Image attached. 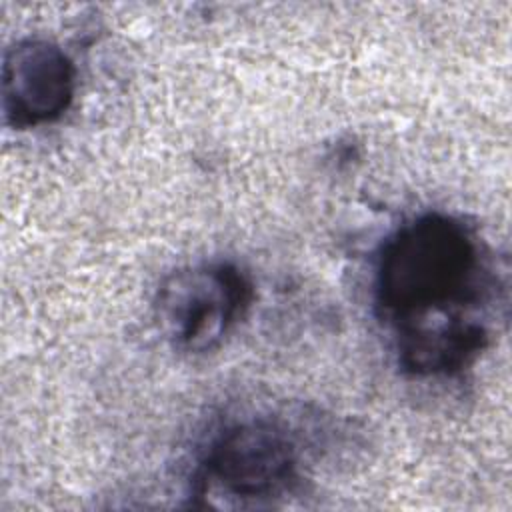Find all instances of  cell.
<instances>
[{"mask_svg":"<svg viewBox=\"0 0 512 512\" xmlns=\"http://www.w3.org/2000/svg\"><path fill=\"white\" fill-rule=\"evenodd\" d=\"M498 290L488 246L448 212L408 218L376 254L374 312L398 368L412 378L454 376L480 358Z\"/></svg>","mask_w":512,"mask_h":512,"instance_id":"1","label":"cell"},{"mask_svg":"<svg viewBox=\"0 0 512 512\" xmlns=\"http://www.w3.org/2000/svg\"><path fill=\"white\" fill-rule=\"evenodd\" d=\"M252 302L248 274L232 262L182 266L156 288L152 314L162 338L178 352L216 350Z\"/></svg>","mask_w":512,"mask_h":512,"instance_id":"3","label":"cell"},{"mask_svg":"<svg viewBox=\"0 0 512 512\" xmlns=\"http://www.w3.org/2000/svg\"><path fill=\"white\" fill-rule=\"evenodd\" d=\"M304 442L278 416H240L202 446L190 500L202 508H272L304 490Z\"/></svg>","mask_w":512,"mask_h":512,"instance_id":"2","label":"cell"},{"mask_svg":"<svg viewBox=\"0 0 512 512\" xmlns=\"http://www.w3.org/2000/svg\"><path fill=\"white\" fill-rule=\"evenodd\" d=\"M76 96V66L56 42L20 38L2 58V110L14 130L60 120Z\"/></svg>","mask_w":512,"mask_h":512,"instance_id":"4","label":"cell"}]
</instances>
